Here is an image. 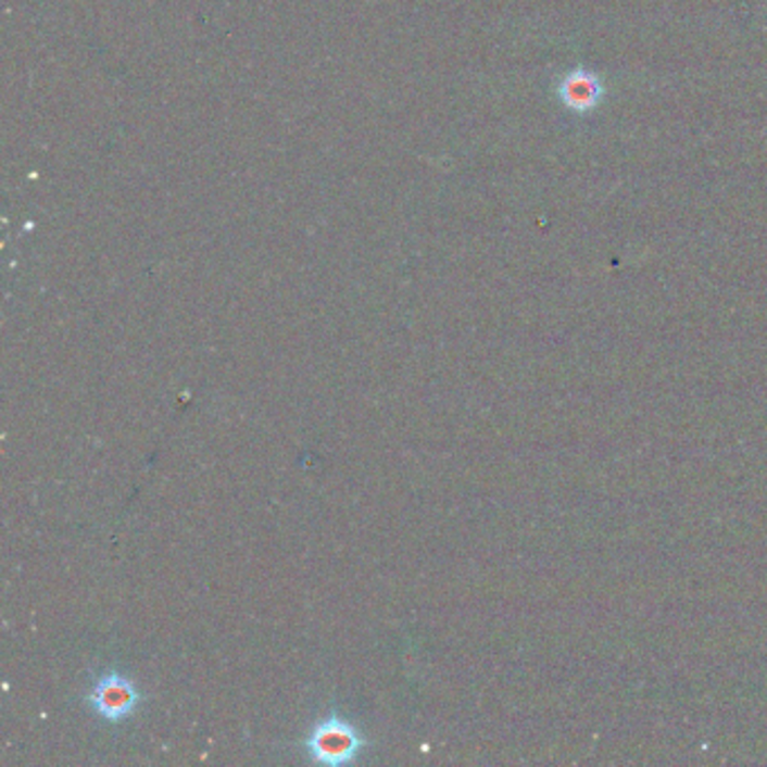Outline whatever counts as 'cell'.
Wrapping results in <instances>:
<instances>
[{
    "label": "cell",
    "mask_w": 767,
    "mask_h": 767,
    "mask_svg": "<svg viewBox=\"0 0 767 767\" xmlns=\"http://www.w3.org/2000/svg\"><path fill=\"white\" fill-rule=\"evenodd\" d=\"M306 754L315 763L325 765H347L354 763L365 747L359 729L340 716H329L319 720L304 743Z\"/></svg>",
    "instance_id": "cell-1"
},
{
    "label": "cell",
    "mask_w": 767,
    "mask_h": 767,
    "mask_svg": "<svg viewBox=\"0 0 767 767\" xmlns=\"http://www.w3.org/2000/svg\"><path fill=\"white\" fill-rule=\"evenodd\" d=\"M88 705L102 720L111 725H120L136 716L142 707L144 695L138 684L117 670H106V674L92 684L88 691Z\"/></svg>",
    "instance_id": "cell-2"
},
{
    "label": "cell",
    "mask_w": 767,
    "mask_h": 767,
    "mask_svg": "<svg viewBox=\"0 0 767 767\" xmlns=\"http://www.w3.org/2000/svg\"><path fill=\"white\" fill-rule=\"evenodd\" d=\"M558 98L574 113H588L599 106V102L603 98V88H601V81L596 79V75L579 68V71L569 73L561 81Z\"/></svg>",
    "instance_id": "cell-3"
}]
</instances>
